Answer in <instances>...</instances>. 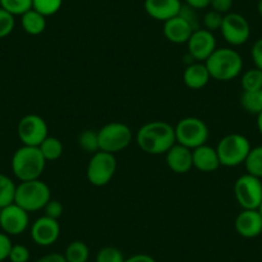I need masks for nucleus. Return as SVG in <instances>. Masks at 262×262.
<instances>
[{"label": "nucleus", "instance_id": "f257e3e1", "mask_svg": "<svg viewBox=\"0 0 262 262\" xmlns=\"http://www.w3.org/2000/svg\"><path fill=\"white\" fill-rule=\"evenodd\" d=\"M175 143V127L166 121H150L137 133L138 147L147 155H166Z\"/></svg>", "mask_w": 262, "mask_h": 262}, {"label": "nucleus", "instance_id": "f03ea898", "mask_svg": "<svg viewBox=\"0 0 262 262\" xmlns=\"http://www.w3.org/2000/svg\"><path fill=\"white\" fill-rule=\"evenodd\" d=\"M205 63L211 79L216 81H231L243 70L242 55L231 48H217Z\"/></svg>", "mask_w": 262, "mask_h": 262}, {"label": "nucleus", "instance_id": "7ed1b4c3", "mask_svg": "<svg viewBox=\"0 0 262 262\" xmlns=\"http://www.w3.org/2000/svg\"><path fill=\"white\" fill-rule=\"evenodd\" d=\"M44 156L39 147L22 145L12 157V171L19 181H30L40 179L45 170Z\"/></svg>", "mask_w": 262, "mask_h": 262}, {"label": "nucleus", "instance_id": "20e7f679", "mask_svg": "<svg viewBox=\"0 0 262 262\" xmlns=\"http://www.w3.org/2000/svg\"><path fill=\"white\" fill-rule=\"evenodd\" d=\"M50 200H52L50 188L47 183H44L40 179L21 181L17 185L14 203L27 212L42 210Z\"/></svg>", "mask_w": 262, "mask_h": 262}, {"label": "nucleus", "instance_id": "39448f33", "mask_svg": "<svg viewBox=\"0 0 262 262\" xmlns=\"http://www.w3.org/2000/svg\"><path fill=\"white\" fill-rule=\"evenodd\" d=\"M251 148V143L244 135H226L219 142L216 147L220 165L225 167H236L239 165H243Z\"/></svg>", "mask_w": 262, "mask_h": 262}, {"label": "nucleus", "instance_id": "423d86ee", "mask_svg": "<svg viewBox=\"0 0 262 262\" xmlns=\"http://www.w3.org/2000/svg\"><path fill=\"white\" fill-rule=\"evenodd\" d=\"M173 127L176 143L191 150L206 144L210 135L206 122L198 117L181 118Z\"/></svg>", "mask_w": 262, "mask_h": 262}, {"label": "nucleus", "instance_id": "0eeeda50", "mask_svg": "<svg viewBox=\"0 0 262 262\" xmlns=\"http://www.w3.org/2000/svg\"><path fill=\"white\" fill-rule=\"evenodd\" d=\"M98 138L100 150L116 155L130 145L133 131L126 123L110 122L98 130Z\"/></svg>", "mask_w": 262, "mask_h": 262}, {"label": "nucleus", "instance_id": "6e6552de", "mask_svg": "<svg viewBox=\"0 0 262 262\" xmlns=\"http://www.w3.org/2000/svg\"><path fill=\"white\" fill-rule=\"evenodd\" d=\"M117 170V161L115 155L98 150L92 155L86 167V178L92 185L105 186L111 183Z\"/></svg>", "mask_w": 262, "mask_h": 262}, {"label": "nucleus", "instance_id": "1a4fd4ad", "mask_svg": "<svg viewBox=\"0 0 262 262\" xmlns=\"http://www.w3.org/2000/svg\"><path fill=\"white\" fill-rule=\"evenodd\" d=\"M234 196L242 210H258L262 203V181L249 173L239 176L234 184Z\"/></svg>", "mask_w": 262, "mask_h": 262}, {"label": "nucleus", "instance_id": "9d476101", "mask_svg": "<svg viewBox=\"0 0 262 262\" xmlns=\"http://www.w3.org/2000/svg\"><path fill=\"white\" fill-rule=\"evenodd\" d=\"M17 134L24 145L39 147L47 137H49L48 123L41 116L26 115L19 120Z\"/></svg>", "mask_w": 262, "mask_h": 262}, {"label": "nucleus", "instance_id": "9b49d317", "mask_svg": "<svg viewBox=\"0 0 262 262\" xmlns=\"http://www.w3.org/2000/svg\"><path fill=\"white\" fill-rule=\"evenodd\" d=\"M220 32L228 44L233 47H241L248 41L251 36V26L246 17L230 12L224 16Z\"/></svg>", "mask_w": 262, "mask_h": 262}, {"label": "nucleus", "instance_id": "f8f14e48", "mask_svg": "<svg viewBox=\"0 0 262 262\" xmlns=\"http://www.w3.org/2000/svg\"><path fill=\"white\" fill-rule=\"evenodd\" d=\"M29 212L16 203L0 210V228L8 235H19L29 228Z\"/></svg>", "mask_w": 262, "mask_h": 262}, {"label": "nucleus", "instance_id": "ddd939ff", "mask_svg": "<svg viewBox=\"0 0 262 262\" xmlns=\"http://www.w3.org/2000/svg\"><path fill=\"white\" fill-rule=\"evenodd\" d=\"M186 45H188L189 55L195 62H206L210 55L217 49L215 35L206 29H198L193 31Z\"/></svg>", "mask_w": 262, "mask_h": 262}, {"label": "nucleus", "instance_id": "4468645a", "mask_svg": "<svg viewBox=\"0 0 262 262\" xmlns=\"http://www.w3.org/2000/svg\"><path fill=\"white\" fill-rule=\"evenodd\" d=\"M31 238L37 246L49 247L59 239L60 225L58 220L41 216L31 225Z\"/></svg>", "mask_w": 262, "mask_h": 262}, {"label": "nucleus", "instance_id": "2eb2a0df", "mask_svg": "<svg viewBox=\"0 0 262 262\" xmlns=\"http://www.w3.org/2000/svg\"><path fill=\"white\" fill-rule=\"evenodd\" d=\"M236 233L247 239L262 234V215L258 210H242L234 221Z\"/></svg>", "mask_w": 262, "mask_h": 262}, {"label": "nucleus", "instance_id": "dca6fc26", "mask_svg": "<svg viewBox=\"0 0 262 262\" xmlns=\"http://www.w3.org/2000/svg\"><path fill=\"white\" fill-rule=\"evenodd\" d=\"M166 163L172 172L188 173L193 168V150L175 143L166 153Z\"/></svg>", "mask_w": 262, "mask_h": 262}, {"label": "nucleus", "instance_id": "f3484780", "mask_svg": "<svg viewBox=\"0 0 262 262\" xmlns=\"http://www.w3.org/2000/svg\"><path fill=\"white\" fill-rule=\"evenodd\" d=\"M181 0H145L144 8L148 16L156 21L166 22L173 18L180 12Z\"/></svg>", "mask_w": 262, "mask_h": 262}, {"label": "nucleus", "instance_id": "a211bd4d", "mask_svg": "<svg viewBox=\"0 0 262 262\" xmlns=\"http://www.w3.org/2000/svg\"><path fill=\"white\" fill-rule=\"evenodd\" d=\"M193 31V27L179 14L163 22V35L168 41L173 44H186Z\"/></svg>", "mask_w": 262, "mask_h": 262}, {"label": "nucleus", "instance_id": "6ab92c4d", "mask_svg": "<svg viewBox=\"0 0 262 262\" xmlns=\"http://www.w3.org/2000/svg\"><path fill=\"white\" fill-rule=\"evenodd\" d=\"M220 160L216 148L203 144L193 149V167L201 172H213L220 167Z\"/></svg>", "mask_w": 262, "mask_h": 262}, {"label": "nucleus", "instance_id": "aec40b11", "mask_svg": "<svg viewBox=\"0 0 262 262\" xmlns=\"http://www.w3.org/2000/svg\"><path fill=\"white\" fill-rule=\"evenodd\" d=\"M211 80V75L205 62H193L183 72V81L189 89H203Z\"/></svg>", "mask_w": 262, "mask_h": 262}, {"label": "nucleus", "instance_id": "412c9836", "mask_svg": "<svg viewBox=\"0 0 262 262\" xmlns=\"http://www.w3.org/2000/svg\"><path fill=\"white\" fill-rule=\"evenodd\" d=\"M21 25L26 34L36 36L42 34L47 29V17L40 14L35 9H30L21 16Z\"/></svg>", "mask_w": 262, "mask_h": 262}, {"label": "nucleus", "instance_id": "4be33fe9", "mask_svg": "<svg viewBox=\"0 0 262 262\" xmlns=\"http://www.w3.org/2000/svg\"><path fill=\"white\" fill-rule=\"evenodd\" d=\"M63 256L67 262H88L90 256L89 247L81 241H74L66 247Z\"/></svg>", "mask_w": 262, "mask_h": 262}, {"label": "nucleus", "instance_id": "5701e85b", "mask_svg": "<svg viewBox=\"0 0 262 262\" xmlns=\"http://www.w3.org/2000/svg\"><path fill=\"white\" fill-rule=\"evenodd\" d=\"M39 149L41 155L44 156L47 162H53L62 157L63 155V144L58 138L55 137H47L44 142L39 145Z\"/></svg>", "mask_w": 262, "mask_h": 262}, {"label": "nucleus", "instance_id": "b1692460", "mask_svg": "<svg viewBox=\"0 0 262 262\" xmlns=\"http://www.w3.org/2000/svg\"><path fill=\"white\" fill-rule=\"evenodd\" d=\"M17 185L9 176L0 173V210L14 203Z\"/></svg>", "mask_w": 262, "mask_h": 262}, {"label": "nucleus", "instance_id": "393cba45", "mask_svg": "<svg viewBox=\"0 0 262 262\" xmlns=\"http://www.w3.org/2000/svg\"><path fill=\"white\" fill-rule=\"evenodd\" d=\"M241 104L243 110L251 115H259L262 112V89L242 93Z\"/></svg>", "mask_w": 262, "mask_h": 262}, {"label": "nucleus", "instance_id": "a878e982", "mask_svg": "<svg viewBox=\"0 0 262 262\" xmlns=\"http://www.w3.org/2000/svg\"><path fill=\"white\" fill-rule=\"evenodd\" d=\"M243 165L246 166L247 173L262 179V145L251 148Z\"/></svg>", "mask_w": 262, "mask_h": 262}, {"label": "nucleus", "instance_id": "bb28decb", "mask_svg": "<svg viewBox=\"0 0 262 262\" xmlns=\"http://www.w3.org/2000/svg\"><path fill=\"white\" fill-rule=\"evenodd\" d=\"M241 85L243 92H257L262 89V71L256 69H249L242 75Z\"/></svg>", "mask_w": 262, "mask_h": 262}, {"label": "nucleus", "instance_id": "cd10ccee", "mask_svg": "<svg viewBox=\"0 0 262 262\" xmlns=\"http://www.w3.org/2000/svg\"><path fill=\"white\" fill-rule=\"evenodd\" d=\"M77 143L81 147L82 150L86 153L94 155L99 149V138H98V131L95 130H84L81 134L77 137Z\"/></svg>", "mask_w": 262, "mask_h": 262}, {"label": "nucleus", "instance_id": "c85d7f7f", "mask_svg": "<svg viewBox=\"0 0 262 262\" xmlns=\"http://www.w3.org/2000/svg\"><path fill=\"white\" fill-rule=\"evenodd\" d=\"M0 8L6 9L14 17L22 16L32 9V0H0Z\"/></svg>", "mask_w": 262, "mask_h": 262}, {"label": "nucleus", "instance_id": "c756f323", "mask_svg": "<svg viewBox=\"0 0 262 262\" xmlns=\"http://www.w3.org/2000/svg\"><path fill=\"white\" fill-rule=\"evenodd\" d=\"M63 0H32V9L45 17L54 16L62 8Z\"/></svg>", "mask_w": 262, "mask_h": 262}, {"label": "nucleus", "instance_id": "7c9ffc66", "mask_svg": "<svg viewBox=\"0 0 262 262\" xmlns=\"http://www.w3.org/2000/svg\"><path fill=\"white\" fill-rule=\"evenodd\" d=\"M125 261V256L122 252L116 247H103L98 251L97 257H95V262H123Z\"/></svg>", "mask_w": 262, "mask_h": 262}, {"label": "nucleus", "instance_id": "2f4dec72", "mask_svg": "<svg viewBox=\"0 0 262 262\" xmlns=\"http://www.w3.org/2000/svg\"><path fill=\"white\" fill-rule=\"evenodd\" d=\"M14 26H16V19L13 14L0 8V39L9 36L14 30Z\"/></svg>", "mask_w": 262, "mask_h": 262}, {"label": "nucleus", "instance_id": "473e14b6", "mask_svg": "<svg viewBox=\"0 0 262 262\" xmlns=\"http://www.w3.org/2000/svg\"><path fill=\"white\" fill-rule=\"evenodd\" d=\"M224 14L219 13V12H215L211 9L210 12L203 16V26H205L206 30L211 32H215L217 30H220L221 24H223Z\"/></svg>", "mask_w": 262, "mask_h": 262}, {"label": "nucleus", "instance_id": "72a5a7b5", "mask_svg": "<svg viewBox=\"0 0 262 262\" xmlns=\"http://www.w3.org/2000/svg\"><path fill=\"white\" fill-rule=\"evenodd\" d=\"M195 11L196 9L191 8V7H189L188 4H183V6H181L180 12H179V16L183 17V18L185 19V21L188 22L191 27H193L194 31L198 29H201L200 18H198V14H196Z\"/></svg>", "mask_w": 262, "mask_h": 262}, {"label": "nucleus", "instance_id": "f704fd0d", "mask_svg": "<svg viewBox=\"0 0 262 262\" xmlns=\"http://www.w3.org/2000/svg\"><path fill=\"white\" fill-rule=\"evenodd\" d=\"M8 259L11 262H29L30 251L24 244H13Z\"/></svg>", "mask_w": 262, "mask_h": 262}, {"label": "nucleus", "instance_id": "c9c22d12", "mask_svg": "<svg viewBox=\"0 0 262 262\" xmlns=\"http://www.w3.org/2000/svg\"><path fill=\"white\" fill-rule=\"evenodd\" d=\"M42 210H44V215L45 216H48V217H50V219H55V220H58V219L62 217L64 208H63V205L59 202V201L50 200L49 202L45 205V207L42 208Z\"/></svg>", "mask_w": 262, "mask_h": 262}, {"label": "nucleus", "instance_id": "e433bc0d", "mask_svg": "<svg viewBox=\"0 0 262 262\" xmlns=\"http://www.w3.org/2000/svg\"><path fill=\"white\" fill-rule=\"evenodd\" d=\"M12 246L13 244H12V241L8 234L0 233V262L8 259Z\"/></svg>", "mask_w": 262, "mask_h": 262}, {"label": "nucleus", "instance_id": "4c0bfd02", "mask_svg": "<svg viewBox=\"0 0 262 262\" xmlns=\"http://www.w3.org/2000/svg\"><path fill=\"white\" fill-rule=\"evenodd\" d=\"M251 57L256 69L262 71V37L253 42L251 48Z\"/></svg>", "mask_w": 262, "mask_h": 262}, {"label": "nucleus", "instance_id": "58836bf2", "mask_svg": "<svg viewBox=\"0 0 262 262\" xmlns=\"http://www.w3.org/2000/svg\"><path fill=\"white\" fill-rule=\"evenodd\" d=\"M233 0H211L210 7L212 8V11L219 12L221 14H228L230 13L231 8H233Z\"/></svg>", "mask_w": 262, "mask_h": 262}, {"label": "nucleus", "instance_id": "ea45409f", "mask_svg": "<svg viewBox=\"0 0 262 262\" xmlns=\"http://www.w3.org/2000/svg\"><path fill=\"white\" fill-rule=\"evenodd\" d=\"M36 262H67L66 261L64 256L62 253H57V252H53V253H48L45 256L40 257Z\"/></svg>", "mask_w": 262, "mask_h": 262}, {"label": "nucleus", "instance_id": "a19ab883", "mask_svg": "<svg viewBox=\"0 0 262 262\" xmlns=\"http://www.w3.org/2000/svg\"><path fill=\"white\" fill-rule=\"evenodd\" d=\"M123 262H157L152 256L145 253H137L134 256L128 257V258H125Z\"/></svg>", "mask_w": 262, "mask_h": 262}, {"label": "nucleus", "instance_id": "79ce46f5", "mask_svg": "<svg viewBox=\"0 0 262 262\" xmlns=\"http://www.w3.org/2000/svg\"><path fill=\"white\" fill-rule=\"evenodd\" d=\"M211 0H185V4H188L189 7L194 9H203V8H207L210 7Z\"/></svg>", "mask_w": 262, "mask_h": 262}, {"label": "nucleus", "instance_id": "37998d69", "mask_svg": "<svg viewBox=\"0 0 262 262\" xmlns=\"http://www.w3.org/2000/svg\"><path fill=\"white\" fill-rule=\"evenodd\" d=\"M257 128H258L259 134L262 135V112L257 115Z\"/></svg>", "mask_w": 262, "mask_h": 262}, {"label": "nucleus", "instance_id": "c03bdc74", "mask_svg": "<svg viewBox=\"0 0 262 262\" xmlns=\"http://www.w3.org/2000/svg\"><path fill=\"white\" fill-rule=\"evenodd\" d=\"M257 11H258L259 16H262V0H259L258 4H257Z\"/></svg>", "mask_w": 262, "mask_h": 262}, {"label": "nucleus", "instance_id": "a18cd8bd", "mask_svg": "<svg viewBox=\"0 0 262 262\" xmlns=\"http://www.w3.org/2000/svg\"><path fill=\"white\" fill-rule=\"evenodd\" d=\"M258 211H259V213H261V215H262V203H261V206H259Z\"/></svg>", "mask_w": 262, "mask_h": 262}]
</instances>
